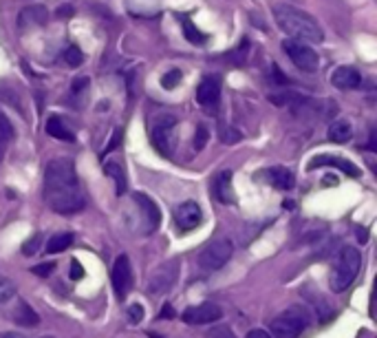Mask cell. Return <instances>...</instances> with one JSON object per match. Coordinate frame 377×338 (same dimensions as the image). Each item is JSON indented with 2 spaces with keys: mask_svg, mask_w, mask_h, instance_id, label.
I'll use <instances>...</instances> for the list:
<instances>
[{
  "mask_svg": "<svg viewBox=\"0 0 377 338\" xmlns=\"http://www.w3.org/2000/svg\"><path fill=\"white\" fill-rule=\"evenodd\" d=\"M44 199L60 215H76L86 204L84 190L71 159H51L44 170Z\"/></svg>",
  "mask_w": 377,
  "mask_h": 338,
  "instance_id": "obj_1",
  "label": "cell"
},
{
  "mask_svg": "<svg viewBox=\"0 0 377 338\" xmlns=\"http://www.w3.org/2000/svg\"><path fill=\"white\" fill-rule=\"evenodd\" d=\"M274 18H276V25L287 35H292L294 40H302V42L325 40V31H322L316 18L294 5H274Z\"/></svg>",
  "mask_w": 377,
  "mask_h": 338,
  "instance_id": "obj_2",
  "label": "cell"
},
{
  "mask_svg": "<svg viewBox=\"0 0 377 338\" xmlns=\"http://www.w3.org/2000/svg\"><path fill=\"white\" fill-rule=\"evenodd\" d=\"M362 268V257L355 247H345L342 252L337 255L333 270H331V290L333 292H342L347 290L351 283L355 281V276L360 274Z\"/></svg>",
  "mask_w": 377,
  "mask_h": 338,
  "instance_id": "obj_3",
  "label": "cell"
},
{
  "mask_svg": "<svg viewBox=\"0 0 377 338\" xmlns=\"http://www.w3.org/2000/svg\"><path fill=\"white\" fill-rule=\"evenodd\" d=\"M311 323V314L304 308H289L287 312H282L280 316H276L272 321V334L274 338H298L304 327Z\"/></svg>",
  "mask_w": 377,
  "mask_h": 338,
  "instance_id": "obj_4",
  "label": "cell"
},
{
  "mask_svg": "<svg viewBox=\"0 0 377 338\" xmlns=\"http://www.w3.org/2000/svg\"><path fill=\"white\" fill-rule=\"evenodd\" d=\"M232 252H234V245H232L229 239H212L199 252V268L205 272H217L229 261Z\"/></svg>",
  "mask_w": 377,
  "mask_h": 338,
  "instance_id": "obj_5",
  "label": "cell"
},
{
  "mask_svg": "<svg viewBox=\"0 0 377 338\" xmlns=\"http://www.w3.org/2000/svg\"><path fill=\"white\" fill-rule=\"evenodd\" d=\"M282 51L289 56L294 66H298L300 71H304V74H313V71H318V66H320V58H318L316 49L302 40H285Z\"/></svg>",
  "mask_w": 377,
  "mask_h": 338,
  "instance_id": "obj_6",
  "label": "cell"
},
{
  "mask_svg": "<svg viewBox=\"0 0 377 338\" xmlns=\"http://www.w3.org/2000/svg\"><path fill=\"white\" fill-rule=\"evenodd\" d=\"M176 276H179V261L176 259L161 263L159 268L150 274V279L146 283V290L150 294H164L174 286Z\"/></svg>",
  "mask_w": 377,
  "mask_h": 338,
  "instance_id": "obj_7",
  "label": "cell"
},
{
  "mask_svg": "<svg viewBox=\"0 0 377 338\" xmlns=\"http://www.w3.org/2000/svg\"><path fill=\"white\" fill-rule=\"evenodd\" d=\"M152 144L155 148L161 153V155H166L170 157L172 151H174V117H161L157 124H155V129H152Z\"/></svg>",
  "mask_w": 377,
  "mask_h": 338,
  "instance_id": "obj_8",
  "label": "cell"
},
{
  "mask_svg": "<svg viewBox=\"0 0 377 338\" xmlns=\"http://www.w3.org/2000/svg\"><path fill=\"white\" fill-rule=\"evenodd\" d=\"M111 283H113V290L117 294V298H124L131 290V283H133V270H131V261L126 255H119L113 263V270H111Z\"/></svg>",
  "mask_w": 377,
  "mask_h": 338,
  "instance_id": "obj_9",
  "label": "cell"
},
{
  "mask_svg": "<svg viewBox=\"0 0 377 338\" xmlns=\"http://www.w3.org/2000/svg\"><path fill=\"white\" fill-rule=\"evenodd\" d=\"M201 221H203V212L196 202H184L174 210V223L181 233H190V230L199 228Z\"/></svg>",
  "mask_w": 377,
  "mask_h": 338,
  "instance_id": "obj_10",
  "label": "cell"
},
{
  "mask_svg": "<svg viewBox=\"0 0 377 338\" xmlns=\"http://www.w3.org/2000/svg\"><path fill=\"white\" fill-rule=\"evenodd\" d=\"M223 316V310L214 303H201V305H192L184 312V321L188 325H208V323H217Z\"/></svg>",
  "mask_w": 377,
  "mask_h": 338,
  "instance_id": "obj_11",
  "label": "cell"
},
{
  "mask_svg": "<svg viewBox=\"0 0 377 338\" xmlns=\"http://www.w3.org/2000/svg\"><path fill=\"white\" fill-rule=\"evenodd\" d=\"M221 98V78L217 76H205L201 80V84L196 86V102L205 109H212L214 104Z\"/></svg>",
  "mask_w": 377,
  "mask_h": 338,
  "instance_id": "obj_12",
  "label": "cell"
},
{
  "mask_svg": "<svg viewBox=\"0 0 377 338\" xmlns=\"http://www.w3.org/2000/svg\"><path fill=\"white\" fill-rule=\"evenodd\" d=\"M133 199L141 208L143 219H146V233H152V230H157V226L161 221V212H159L157 204L148 197V194H143V192H135Z\"/></svg>",
  "mask_w": 377,
  "mask_h": 338,
  "instance_id": "obj_13",
  "label": "cell"
},
{
  "mask_svg": "<svg viewBox=\"0 0 377 338\" xmlns=\"http://www.w3.org/2000/svg\"><path fill=\"white\" fill-rule=\"evenodd\" d=\"M333 86L340 88V91H353L362 84V76L360 71L353 69V66H337L333 71Z\"/></svg>",
  "mask_w": 377,
  "mask_h": 338,
  "instance_id": "obj_14",
  "label": "cell"
},
{
  "mask_svg": "<svg viewBox=\"0 0 377 338\" xmlns=\"http://www.w3.org/2000/svg\"><path fill=\"white\" fill-rule=\"evenodd\" d=\"M267 182L272 184L278 190H292L296 186V177L289 168H282V166H274V168H267L265 170Z\"/></svg>",
  "mask_w": 377,
  "mask_h": 338,
  "instance_id": "obj_15",
  "label": "cell"
},
{
  "mask_svg": "<svg viewBox=\"0 0 377 338\" xmlns=\"http://www.w3.org/2000/svg\"><path fill=\"white\" fill-rule=\"evenodd\" d=\"M214 197L221 204H234V188H232V173L223 170L214 180Z\"/></svg>",
  "mask_w": 377,
  "mask_h": 338,
  "instance_id": "obj_16",
  "label": "cell"
},
{
  "mask_svg": "<svg viewBox=\"0 0 377 338\" xmlns=\"http://www.w3.org/2000/svg\"><path fill=\"white\" fill-rule=\"evenodd\" d=\"M320 164H325V166H335L340 170H345L349 177H357L360 175V170H357L349 159H340V157H331V155H318L311 159V168H318Z\"/></svg>",
  "mask_w": 377,
  "mask_h": 338,
  "instance_id": "obj_17",
  "label": "cell"
},
{
  "mask_svg": "<svg viewBox=\"0 0 377 338\" xmlns=\"http://www.w3.org/2000/svg\"><path fill=\"white\" fill-rule=\"evenodd\" d=\"M44 23H47V9H42V7H27L20 11V16H18V25H20V29L40 27Z\"/></svg>",
  "mask_w": 377,
  "mask_h": 338,
  "instance_id": "obj_18",
  "label": "cell"
},
{
  "mask_svg": "<svg viewBox=\"0 0 377 338\" xmlns=\"http://www.w3.org/2000/svg\"><path fill=\"white\" fill-rule=\"evenodd\" d=\"M47 133H49L51 137L60 139V141H73V139H76L73 131H71L60 117H49V122H47Z\"/></svg>",
  "mask_w": 377,
  "mask_h": 338,
  "instance_id": "obj_19",
  "label": "cell"
},
{
  "mask_svg": "<svg viewBox=\"0 0 377 338\" xmlns=\"http://www.w3.org/2000/svg\"><path fill=\"white\" fill-rule=\"evenodd\" d=\"M353 135L351 131V124L347 120H337L331 124V129H329V139L335 141V144H345V141H349Z\"/></svg>",
  "mask_w": 377,
  "mask_h": 338,
  "instance_id": "obj_20",
  "label": "cell"
},
{
  "mask_svg": "<svg viewBox=\"0 0 377 338\" xmlns=\"http://www.w3.org/2000/svg\"><path fill=\"white\" fill-rule=\"evenodd\" d=\"M13 318H16L18 325H27V327H35V325L40 323L38 314H35L27 303H18V308L13 312Z\"/></svg>",
  "mask_w": 377,
  "mask_h": 338,
  "instance_id": "obj_21",
  "label": "cell"
},
{
  "mask_svg": "<svg viewBox=\"0 0 377 338\" xmlns=\"http://www.w3.org/2000/svg\"><path fill=\"white\" fill-rule=\"evenodd\" d=\"M73 245V235L71 233H58V235H53L47 243V252L49 255H58V252H64L66 247Z\"/></svg>",
  "mask_w": 377,
  "mask_h": 338,
  "instance_id": "obj_22",
  "label": "cell"
},
{
  "mask_svg": "<svg viewBox=\"0 0 377 338\" xmlns=\"http://www.w3.org/2000/svg\"><path fill=\"white\" fill-rule=\"evenodd\" d=\"M11 139H13V127H11L9 117L0 111V162H3V157L7 153V144Z\"/></svg>",
  "mask_w": 377,
  "mask_h": 338,
  "instance_id": "obj_23",
  "label": "cell"
},
{
  "mask_svg": "<svg viewBox=\"0 0 377 338\" xmlns=\"http://www.w3.org/2000/svg\"><path fill=\"white\" fill-rule=\"evenodd\" d=\"M104 173L117 184V194H124L126 192V173H124V168L117 162H109V164H104Z\"/></svg>",
  "mask_w": 377,
  "mask_h": 338,
  "instance_id": "obj_24",
  "label": "cell"
},
{
  "mask_svg": "<svg viewBox=\"0 0 377 338\" xmlns=\"http://www.w3.org/2000/svg\"><path fill=\"white\" fill-rule=\"evenodd\" d=\"M184 35L188 38V42H192V45H203L205 40H208V35L205 33H201L199 29H196L190 21H184Z\"/></svg>",
  "mask_w": 377,
  "mask_h": 338,
  "instance_id": "obj_25",
  "label": "cell"
},
{
  "mask_svg": "<svg viewBox=\"0 0 377 338\" xmlns=\"http://www.w3.org/2000/svg\"><path fill=\"white\" fill-rule=\"evenodd\" d=\"M219 137L225 141V144H237V141L243 139V135L234 127H227V124H221L219 127Z\"/></svg>",
  "mask_w": 377,
  "mask_h": 338,
  "instance_id": "obj_26",
  "label": "cell"
},
{
  "mask_svg": "<svg viewBox=\"0 0 377 338\" xmlns=\"http://www.w3.org/2000/svg\"><path fill=\"white\" fill-rule=\"evenodd\" d=\"M13 294H16L13 281H9L7 276H0V303H7Z\"/></svg>",
  "mask_w": 377,
  "mask_h": 338,
  "instance_id": "obj_27",
  "label": "cell"
},
{
  "mask_svg": "<svg viewBox=\"0 0 377 338\" xmlns=\"http://www.w3.org/2000/svg\"><path fill=\"white\" fill-rule=\"evenodd\" d=\"M64 60H66L68 66H80V64L84 62V53H82L78 47H68V49L64 51Z\"/></svg>",
  "mask_w": 377,
  "mask_h": 338,
  "instance_id": "obj_28",
  "label": "cell"
},
{
  "mask_svg": "<svg viewBox=\"0 0 377 338\" xmlns=\"http://www.w3.org/2000/svg\"><path fill=\"white\" fill-rule=\"evenodd\" d=\"M208 137H210L208 127H205V124H199V127H196V133H194V148H196V151L205 148V144H208Z\"/></svg>",
  "mask_w": 377,
  "mask_h": 338,
  "instance_id": "obj_29",
  "label": "cell"
},
{
  "mask_svg": "<svg viewBox=\"0 0 377 338\" xmlns=\"http://www.w3.org/2000/svg\"><path fill=\"white\" fill-rule=\"evenodd\" d=\"M40 243H42V235H33V237L23 245V255H25V257H33L35 252L40 250Z\"/></svg>",
  "mask_w": 377,
  "mask_h": 338,
  "instance_id": "obj_30",
  "label": "cell"
},
{
  "mask_svg": "<svg viewBox=\"0 0 377 338\" xmlns=\"http://www.w3.org/2000/svg\"><path fill=\"white\" fill-rule=\"evenodd\" d=\"M179 82H181V71H179V69L168 71V74L161 78V86H164V88H174Z\"/></svg>",
  "mask_w": 377,
  "mask_h": 338,
  "instance_id": "obj_31",
  "label": "cell"
},
{
  "mask_svg": "<svg viewBox=\"0 0 377 338\" xmlns=\"http://www.w3.org/2000/svg\"><path fill=\"white\" fill-rule=\"evenodd\" d=\"M205 338H237V334L232 332L227 325H217V327H212V330L205 334Z\"/></svg>",
  "mask_w": 377,
  "mask_h": 338,
  "instance_id": "obj_32",
  "label": "cell"
},
{
  "mask_svg": "<svg viewBox=\"0 0 377 338\" xmlns=\"http://www.w3.org/2000/svg\"><path fill=\"white\" fill-rule=\"evenodd\" d=\"M51 270H56V263H40V265H35V268L31 270L33 274H38V276H49L51 274Z\"/></svg>",
  "mask_w": 377,
  "mask_h": 338,
  "instance_id": "obj_33",
  "label": "cell"
},
{
  "mask_svg": "<svg viewBox=\"0 0 377 338\" xmlns=\"http://www.w3.org/2000/svg\"><path fill=\"white\" fill-rule=\"evenodd\" d=\"M128 318H131V323H133V325L141 323V318H143V310H141V305H133V308L128 310Z\"/></svg>",
  "mask_w": 377,
  "mask_h": 338,
  "instance_id": "obj_34",
  "label": "cell"
},
{
  "mask_svg": "<svg viewBox=\"0 0 377 338\" xmlns=\"http://www.w3.org/2000/svg\"><path fill=\"white\" fill-rule=\"evenodd\" d=\"M84 276V268H82V263H78L76 259L71 261V279H82Z\"/></svg>",
  "mask_w": 377,
  "mask_h": 338,
  "instance_id": "obj_35",
  "label": "cell"
},
{
  "mask_svg": "<svg viewBox=\"0 0 377 338\" xmlns=\"http://www.w3.org/2000/svg\"><path fill=\"white\" fill-rule=\"evenodd\" d=\"M86 84H88V78H80V80H76V82H73V93H80Z\"/></svg>",
  "mask_w": 377,
  "mask_h": 338,
  "instance_id": "obj_36",
  "label": "cell"
},
{
  "mask_svg": "<svg viewBox=\"0 0 377 338\" xmlns=\"http://www.w3.org/2000/svg\"><path fill=\"white\" fill-rule=\"evenodd\" d=\"M247 338H272L267 332H263V330H251L249 334H247Z\"/></svg>",
  "mask_w": 377,
  "mask_h": 338,
  "instance_id": "obj_37",
  "label": "cell"
},
{
  "mask_svg": "<svg viewBox=\"0 0 377 338\" xmlns=\"http://www.w3.org/2000/svg\"><path fill=\"white\" fill-rule=\"evenodd\" d=\"M172 316H174V312H172L170 305H164V310H161V314H159V318H172Z\"/></svg>",
  "mask_w": 377,
  "mask_h": 338,
  "instance_id": "obj_38",
  "label": "cell"
},
{
  "mask_svg": "<svg viewBox=\"0 0 377 338\" xmlns=\"http://www.w3.org/2000/svg\"><path fill=\"white\" fill-rule=\"evenodd\" d=\"M0 338H25V336H20V334H13V332H9V334H0Z\"/></svg>",
  "mask_w": 377,
  "mask_h": 338,
  "instance_id": "obj_39",
  "label": "cell"
},
{
  "mask_svg": "<svg viewBox=\"0 0 377 338\" xmlns=\"http://www.w3.org/2000/svg\"><path fill=\"white\" fill-rule=\"evenodd\" d=\"M42 338H53V336H42Z\"/></svg>",
  "mask_w": 377,
  "mask_h": 338,
  "instance_id": "obj_40",
  "label": "cell"
}]
</instances>
